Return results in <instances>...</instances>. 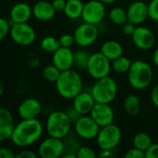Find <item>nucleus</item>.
<instances>
[{
	"label": "nucleus",
	"mask_w": 158,
	"mask_h": 158,
	"mask_svg": "<svg viewBox=\"0 0 158 158\" xmlns=\"http://www.w3.org/2000/svg\"><path fill=\"white\" fill-rule=\"evenodd\" d=\"M44 132L42 122L37 119H21L15 126L12 143L20 148H26L38 142Z\"/></svg>",
	"instance_id": "f257e3e1"
},
{
	"label": "nucleus",
	"mask_w": 158,
	"mask_h": 158,
	"mask_svg": "<svg viewBox=\"0 0 158 158\" xmlns=\"http://www.w3.org/2000/svg\"><path fill=\"white\" fill-rule=\"evenodd\" d=\"M55 84L57 94L64 99H73L83 89V81L81 75L72 69L61 71Z\"/></svg>",
	"instance_id": "f03ea898"
},
{
	"label": "nucleus",
	"mask_w": 158,
	"mask_h": 158,
	"mask_svg": "<svg viewBox=\"0 0 158 158\" xmlns=\"http://www.w3.org/2000/svg\"><path fill=\"white\" fill-rule=\"evenodd\" d=\"M153 69L143 60H135L128 71V81L130 85L136 90L146 89L153 81Z\"/></svg>",
	"instance_id": "7ed1b4c3"
},
{
	"label": "nucleus",
	"mask_w": 158,
	"mask_h": 158,
	"mask_svg": "<svg viewBox=\"0 0 158 158\" xmlns=\"http://www.w3.org/2000/svg\"><path fill=\"white\" fill-rule=\"evenodd\" d=\"M72 122L68 117L66 111L51 112L45 122V130L49 136L65 139L70 132Z\"/></svg>",
	"instance_id": "20e7f679"
},
{
	"label": "nucleus",
	"mask_w": 158,
	"mask_h": 158,
	"mask_svg": "<svg viewBox=\"0 0 158 158\" xmlns=\"http://www.w3.org/2000/svg\"><path fill=\"white\" fill-rule=\"evenodd\" d=\"M91 94L96 103L111 104L118 95V84L109 76L95 80L91 89Z\"/></svg>",
	"instance_id": "39448f33"
},
{
	"label": "nucleus",
	"mask_w": 158,
	"mask_h": 158,
	"mask_svg": "<svg viewBox=\"0 0 158 158\" xmlns=\"http://www.w3.org/2000/svg\"><path fill=\"white\" fill-rule=\"evenodd\" d=\"M122 132L114 123L102 127L96 137V143L101 150H114L120 143Z\"/></svg>",
	"instance_id": "423d86ee"
},
{
	"label": "nucleus",
	"mask_w": 158,
	"mask_h": 158,
	"mask_svg": "<svg viewBox=\"0 0 158 158\" xmlns=\"http://www.w3.org/2000/svg\"><path fill=\"white\" fill-rule=\"evenodd\" d=\"M112 69L111 60H109L101 51L94 53L90 56L87 71L89 75L94 79L98 80L106 76H109V73Z\"/></svg>",
	"instance_id": "0eeeda50"
},
{
	"label": "nucleus",
	"mask_w": 158,
	"mask_h": 158,
	"mask_svg": "<svg viewBox=\"0 0 158 158\" xmlns=\"http://www.w3.org/2000/svg\"><path fill=\"white\" fill-rule=\"evenodd\" d=\"M9 35L14 43L21 46H29L32 44L36 38L34 29L28 24V22L13 23Z\"/></svg>",
	"instance_id": "6e6552de"
},
{
	"label": "nucleus",
	"mask_w": 158,
	"mask_h": 158,
	"mask_svg": "<svg viewBox=\"0 0 158 158\" xmlns=\"http://www.w3.org/2000/svg\"><path fill=\"white\" fill-rule=\"evenodd\" d=\"M74 129L77 136L84 140L96 139L101 127L88 115H82L75 123Z\"/></svg>",
	"instance_id": "1a4fd4ad"
},
{
	"label": "nucleus",
	"mask_w": 158,
	"mask_h": 158,
	"mask_svg": "<svg viewBox=\"0 0 158 158\" xmlns=\"http://www.w3.org/2000/svg\"><path fill=\"white\" fill-rule=\"evenodd\" d=\"M99 30L96 25L88 22H83L79 25L74 31L73 36L75 43L81 47H87L92 45L98 38Z\"/></svg>",
	"instance_id": "9d476101"
},
{
	"label": "nucleus",
	"mask_w": 158,
	"mask_h": 158,
	"mask_svg": "<svg viewBox=\"0 0 158 158\" xmlns=\"http://www.w3.org/2000/svg\"><path fill=\"white\" fill-rule=\"evenodd\" d=\"M65 153L63 139L49 136L44 139L38 147V156L42 158L62 157Z\"/></svg>",
	"instance_id": "9b49d317"
},
{
	"label": "nucleus",
	"mask_w": 158,
	"mask_h": 158,
	"mask_svg": "<svg viewBox=\"0 0 158 158\" xmlns=\"http://www.w3.org/2000/svg\"><path fill=\"white\" fill-rule=\"evenodd\" d=\"M106 4L100 0H90L84 4L81 19L84 22L97 25L106 16Z\"/></svg>",
	"instance_id": "f8f14e48"
},
{
	"label": "nucleus",
	"mask_w": 158,
	"mask_h": 158,
	"mask_svg": "<svg viewBox=\"0 0 158 158\" xmlns=\"http://www.w3.org/2000/svg\"><path fill=\"white\" fill-rule=\"evenodd\" d=\"M110 104L95 103L93 107L90 116L95 120V122L102 128L112 124L115 119V113Z\"/></svg>",
	"instance_id": "ddd939ff"
},
{
	"label": "nucleus",
	"mask_w": 158,
	"mask_h": 158,
	"mask_svg": "<svg viewBox=\"0 0 158 158\" xmlns=\"http://www.w3.org/2000/svg\"><path fill=\"white\" fill-rule=\"evenodd\" d=\"M131 37L135 46L141 50L151 49L156 42V38L153 31L143 26L137 27Z\"/></svg>",
	"instance_id": "4468645a"
},
{
	"label": "nucleus",
	"mask_w": 158,
	"mask_h": 158,
	"mask_svg": "<svg viewBox=\"0 0 158 158\" xmlns=\"http://www.w3.org/2000/svg\"><path fill=\"white\" fill-rule=\"evenodd\" d=\"M42 112V105L36 98L30 97L23 100L19 107L18 114L21 119L37 118Z\"/></svg>",
	"instance_id": "2eb2a0df"
},
{
	"label": "nucleus",
	"mask_w": 158,
	"mask_h": 158,
	"mask_svg": "<svg viewBox=\"0 0 158 158\" xmlns=\"http://www.w3.org/2000/svg\"><path fill=\"white\" fill-rule=\"evenodd\" d=\"M52 61L61 71L70 69L74 66V52L70 47L60 46L55 53H53Z\"/></svg>",
	"instance_id": "dca6fc26"
},
{
	"label": "nucleus",
	"mask_w": 158,
	"mask_h": 158,
	"mask_svg": "<svg viewBox=\"0 0 158 158\" xmlns=\"http://www.w3.org/2000/svg\"><path fill=\"white\" fill-rule=\"evenodd\" d=\"M127 14L129 21L135 25L142 24L147 19V18H149L148 5L143 1H135L129 6Z\"/></svg>",
	"instance_id": "f3484780"
},
{
	"label": "nucleus",
	"mask_w": 158,
	"mask_h": 158,
	"mask_svg": "<svg viewBox=\"0 0 158 158\" xmlns=\"http://www.w3.org/2000/svg\"><path fill=\"white\" fill-rule=\"evenodd\" d=\"M14 118L10 110L6 107L0 109V141L11 140L15 130Z\"/></svg>",
	"instance_id": "a211bd4d"
},
{
	"label": "nucleus",
	"mask_w": 158,
	"mask_h": 158,
	"mask_svg": "<svg viewBox=\"0 0 158 158\" xmlns=\"http://www.w3.org/2000/svg\"><path fill=\"white\" fill-rule=\"evenodd\" d=\"M72 106L81 114L88 115L91 113L93 107L95 105V100L91 92H81L73 99Z\"/></svg>",
	"instance_id": "6ab92c4d"
},
{
	"label": "nucleus",
	"mask_w": 158,
	"mask_h": 158,
	"mask_svg": "<svg viewBox=\"0 0 158 158\" xmlns=\"http://www.w3.org/2000/svg\"><path fill=\"white\" fill-rule=\"evenodd\" d=\"M32 16V7L25 3L19 2L15 4L10 10V19L13 23L28 22Z\"/></svg>",
	"instance_id": "aec40b11"
},
{
	"label": "nucleus",
	"mask_w": 158,
	"mask_h": 158,
	"mask_svg": "<svg viewBox=\"0 0 158 158\" xmlns=\"http://www.w3.org/2000/svg\"><path fill=\"white\" fill-rule=\"evenodd\" d=\"M56 13V11L53 6L52 2L42 0L35 3L32 6V16L41 21L51 20L55 17Z\"/></svg>",
	"instance_id": "412c9836"
},
{
	"label": "nucleus",
	"mask_w": 158,
	"mask_h": 158,
	"mask_svg": "<svg viewBox=\"0 0 158 158\" xmlns=\"http://www.w3.org/2000/svg\"><path fill=\"white\" fill-rule=\"evenodd\" d=\"M109 60L113 61L116 58L123 56V46L120 43L114 40L106 41L100 50Z\"/></svg>",
	"instance_id": "4be33fe9"
},
{
	"label": "nucleus",
	"mask_w": 158,
	"mask_h": 158,
	"mask_svg": "<svg viewBox=\"0 0 158 158\" xmlns=\"http://www.w3.org/2000/svg\"><path fill=\"white\" fill-rule=\"evenodd\" d=\"M123 108L130 117H137L141 111V99L136 94L128 95L123 101Z\"/></svg>",
	"instance_id": "5701e85b"
},
{
	"label": "nucleus",
	"mask_w": 158,
	"mask_h": 158,
	"mask_svg": "<svg viewBox=\"0 0 158 158\" xmlns=\"http://www.w3.org/2000/svg\"><path fill=\"white\" fill-rule=\"evenodd\" d=\"M84 3L81 0H68L64 10V14L69 19H77L81 18Z\"/></svg>",
	"instance_id": "b1692460"
},
{
	"label": "nucleus",
	"mask_w": 158,
	"mask_h": 158,
	"mask_svg": "<svg viewBox=\"0 0 158 158\" xmlns=\"http://www.w3.org/2000/svg\"><path fill=\"white\" fill-rule=\"evenodd\" d=\"M108 18L114 24L121 26L129 20L127 10L119 6H115L111 8L108 13Z\"/></svg>",
	"instance_id": "393cba45"
},
{
	"label": "nucleus",
	"mask_w": 158,
	"mask_h": 158,
	"mask_svg": "<svg viewBox=\"0 0 158 158\" xmlns=\"http://www.w3.org/2000/svg\"><path fill=\"white\" fill-rule=\"evenodd\" d=\"M132 143L134 147L145 152L153 144V141L149 134L145 132H138L133 137Z\"/></svg>",
	"instance_id": "a878e982"
},
{
	"label": "nucleus",
	"mask_w": 158,
	"mask_h": 158,
	"mask_svg": "<svg viewBox=\"0 0 158 158\" xmlns=\"http://www.w3.org/2000/svg\"><path fill=\"white\" fill-rule=\"evenodd\" d=\"M111 63H112V69L117 73H126V72L128 73V71L130 70L132 65V61L129 57L124 56L116 58Z\"/></svg>",
	"instance_id": "bb28decb"
},
{
	"label": "nucleus",
	"mask_w": 158,
	"mask_h": 158,
	"mask_svg": "<svg viewBox=\"0 0 158 158\" xmlns=\"http://www.w3.org/2000/svg\"><path fill=\"white\" fill-rule=\"evenodd\" d=\"M40 46L43 51L53 54L60 47V43L59 40L54 36H45L42 39Z\"/></svg>",
	"instance_id": "cd10ccee"
},
{
	"label": "nucleus",
	"mask_w": 158,
	"mask_h": 158,
	"mask_svg": "<svg viewBox=\"0 0 158 158\" xmlns=\"http://www.w3.org/2000/svg\"><path fill=\"white\" fill-rule=\"evenodd\" d=\"M90 56L91 55L83 49L74 52V67L79 69H87Z\"/></svg>",
	"instance_id": "c85d7f7f"
},
{
	"label": "nucleus",
	"mask_w": 158,
	"mask_h": 158,
	"mask_svg": "<svg viewBox=\"0 0 158 158\" xmlns=\"http://www.w3.org/2000/svg\"><path fill=\"white\" fill-rule=\"evenodd\" d=\"M60 73H61V70L54 64L45 66L42 70V75L44 79L49 82H54V83H56V81L59 78Z\"/></svg>",
	"instance_id": "c756f323"
},
{
	"label": "nucleus",
	"mask_w": 158,
	"mask_h": 158,
	"mask_svg": "<svg viewBox=\"0 0 158 158\" xmlns=\"http://www.w3.org/2000/svg\"><path fill=\"white\" fill-rule=\"evenodd\" d=\"M65 139H66V141H64L65 153H70V154L77 155V152H78L79 148L81 147V145L79 144V142L77 141V139H75L73 137H70L69 134Z\"/></svg>",
	"instance_id": "7c9ffc66"
},
{
	"label": "nucleus",
	"mask_w": 158,
	"mask_h": 158,
	"mask_svg": "<svg viewBox=\"0 0 158 158\" xmlns=\"http://www.w3.org/2000/svg\"><path fill=\"white\" fill-rule=\"evenodd\" d=\"M78 158H94L96 157V153L94 149L88 146H81L77 152Z\"/></svg>",
	"instance_id": "2f4dec72"
},
{
	"label": "nucleus",
	"mask_w": 158,
	"mask_h": 158,
	"mask_svg": "<svg viewBox=\"0 0 158 158\" xmlns=\"http://www.w3.org/2000/svg\"><path fill=\"white\" fill-rule=\"evenodd\" d=\"M148 9L149 18L154 21H158V0H151L148 4Z\"/></svg>",
	"instance_id": "473e14b6"
},
{
	"label": "nucleus",
	"mask_w": 158,
	"mask_h": 158,
	"mask_svg": "<svg viewBox=\"0 0 158 158\" xmlns=\"http://www.w3.org/2000/svg\"><path fill=\"white\" fill-rule=\"evenodd\" d=\"M59 43H60V46L62 47H71L74 43H75V39L74 36L69 34V33H64L59 37Z\"/></svg>",
	"instance_id": "72a5a7b5"
},
{
	"label": "nucleus",
	"mask_w": 158,
	"mask_h": 158,
	"mask_svg": "<svg viewBox=\"0 0 158 158\" xmlns=\"http://www.w3.org/2000/svg\"><path fill=\"white\" fill-rule=\"evenodd\" d=\"M10 29L11 27L9 26L8 21L5 19V18H1L0 19V39L4 40L7 34L10 33Z\"/></svg>",
	"instance_id": "f704fd0d"
},
{
	"label": "nucleus",
	"mask_w": 158,
	"mask_h": 158,
	"mask_svg": "<svg viewBox=\"0 0 158 158\" xmlns=\"http://www.w3.org/2000/svg\"><path fill=\"white\" fill-rule=\"evenodd\" d=\"M126 158H145V152L136 148L133 146V148L130 149L126 154H125Z\"/></svg>",
	"instance_id": "c9c22d12"
},
{
	"label": "nucleus",
	"mask_w": 158,
	"mask_h": 158,
	"mask_svg": "<svg viewBox=\"0 0 158 158\" xmlns=\"http://www.w3.org/2000/svg\"><path fill=\"white\" fill-rule=\"evenodd\" d=\"M66 113H67V115H68V117L69 118V119L71 120V122L72 123H75L82 115L73 106H69L67 110H66Z\"/></svg>",
	"instance_id": "e433bc0d"
},
{
	"label": "nucleus",
	"mask_w": 158,
	"mask_h": 158,
	"mask_svg": "<svg viewBox=\"0 0 158 158\" xmlns=\"http://www.w3.org/2000/svg\"><path fill=\"white\" fill-rule=\"evenodd\" d=\"M136 28H137V27H136V25H135L134 23H132V22H131V21L128 20L126 23H124V24L122 25L121 30H122V32H123L124 34L131 36V35L133 34V32L135 31Z\"/></svg>",
	"instance_id": "4c0bfd02"
},
{
	"label": "nucleus",
	"mask_w": 158,
	"mask_h": 158,
	"mask_svg": "<svg viewBox=\"0 0 158 158\" xmlns=\"http://www.w3.org/2000/svg\"><path fill=\"white\" fill-rule=\"evenodd\" d=\"M145 158H158V143H153L147 151H145Z\"/></svg>",
	"instance_id": "58836bf2"
},
{
	"label": "nucleus",
	"mask_w": 158,
	"mask_h": 158,
	"mask_svg": "<svg viewBox=\"0 0 158 158\" xmlns=\"http://www.w3.org/2000/svg\"><path fill=\"white\" fill-rule=\"evenodd\" d=\"M52 4L56 12H64L66 5H67V1L66 0H53Z\"/></svg>",
	"instance_id": "ea45409f"
},
{
	"label": "nucleus",
	"mask_w": 158,
	"mask_h": 158,
	"mask_svg": "<svg viewBox=\"0 0 158 158\" xmlns=\"http://www.w3.org/2000/svg\"><path fill=\"white\" fill-rule=\"evenodd\" d=\"M17 158H36L37 154L31 150H22L16 155Z\"/></svg>",
	"instance_id": "a19ab883"
},
{
	"label": "nucleus",
	"mask_w": 158,
	"mask_h": 158,
	"mask_svg": "<svg viewBox=\"0 0 158 158\" xmlns=\"http://www.w3.org/2000/svg\"><path fill=\"white\" fill-rule=\"evenodd\" d=\"M0 157L1 158H15L16 155L13 151L7 147H1L0 148Z\"/></svg>",
	"instance_id": "79ce46f5"
},
{
	"label": "nucleus",
	"mask_w": 158,
	"mask_h": 158,
	"mask_svg": "<svg viewBox=\"0 0 158 158\" xmlns=\"http://www.w3.org/2000/svg\"><path fill=\"white\" fill-rule=\"evenodd\" d=\"M151 101L153 105L158 108V83L154 87V89L151 92Z\"/></svg>",
	"instance_id": "37998d69"
},
{
	"label": "nucleus",
	"mask_w": 158,
	"mask_h": 158,
	"mask_svg": "<svg viewBox=\"0 0 158 158\" xmlns=\"http://www.w3.org/2000/svg\"><path fill=\"white\" fill-rule=\"evenodd\" d=\"M114 150H101L99 157H114Z\"/></svg>",
	"instance_id": "c03bdc74"
},
{
	"label": "nucleus",
	"mask_w": 158,
	"mask_h": 158,
	"mask_svg": "<svg viewBox=\"0 0 158 158\" xmlns=\"http://www.w3.org/2000/svg\"><path fill=\"white\" fill-rule=\"evenodd\" d=\"M153 62L158 68V47L155 50V52L153 54Z\"/></svg>",
	"instance_id": "a18cd8bd"
},
{
	"label": "nucleus",
	"mask_w": 158,
	"mask_h": 158,
	"mask_svg": "<svg viewBox=\"0 0 158 158\" xmlns=\"http://www.w3.org/2000/svg\"><path fill=\"white\" fill-rule=\"evenodd\" d=\"M102 1L103 3H105L106 5H109V4H112V3H115L117 0H100Z\"/></svg>",
	"instance_id": "49530a36"
},
{
	"label": "nucleus",
	"mask_w": 158,
	"mask_h": 158,
	"mask_svg": "<svg viewBox=\"0 0 158 158\" xmlns=\"http://www.w3.org/2000/svg\"><path fill=\"white\" fill-rule=\"evenodd\" d=\"M4 94V87H3V84L0 85V95H3Z\"/></svg>",
	"instance_id": "de8ad7c7"
},
{
	"label": "nucleus",
	"mask_w": 158,
	"mask_h": 158,
	"mask_svg": "<svg viewBox=\"0 0 158 158\" xmlns=\"http://www.w3.org/2000/svg\"><path fill=\"white\" fill-rule=\"evenodd\" d=\"M149 1H151V0H149Z\"/></svg>",
	"instance_id": "09e8293b"
}]
</instances>
